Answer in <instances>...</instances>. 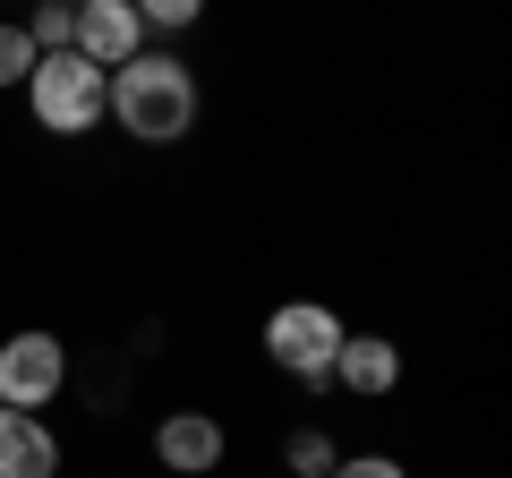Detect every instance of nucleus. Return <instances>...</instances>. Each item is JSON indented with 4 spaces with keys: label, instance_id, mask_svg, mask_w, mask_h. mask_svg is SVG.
Segmentation results:
<instances>
[{
    "label": "nucleus",
    "instance_id": "nucleus-12",
    "mask_svg": "<svg viewBox=\"0 0 512 478\" xmlns=\"http://www.w3.org/2000/svg\"><path fill=\"white\" fill-rule=\"evenodd\" d=\"M26 69H35V43H26V26H18V18H0V94H18V86H26Z\"/></svg>",
    "mask_w": 512,
    "mask_h": 478
},
{
    "label": "nucleus",
    "instance_id": "nucleus-14",
    "mask_svg": "<svg viewBox=\"0 0 512 478\" xmlns=\"http://www.w3.org/2000/svg\"><path fill=\"white\" fill-rule=\"evenodd\" d=\"M69 9H77V0H69Z\"/></svg>",
    "mask_w": 512,
    "mask_h": 478
},
{
    "label": "nucleus",
    "instance_id": "nucleus-9",
    "mask_svg": "<svg viewBox=\"0 0 512 478\" xmlns=\"http://www.w3.org/2000/svg\"><path fill=\"white\" fill-rule=\"evenodd\" d=\"M333 453H342V444H333L325 427H291V436H282V461H291V478H325V470H333Z\"/></svg>",
    "mask_w": 512,
    "mask_h": 478
},
{
    "label": "nucleus",
    "instance_id": "nucleus-6",
    "mask_svg": "<svg viewBox=\"0 0 512 478\" xmlns=\"http://www.w3.org/2000/svg\"><path fill=\"white\" fill-rule=\"evenodd\" d=\"M222 453H231V427H222L214 410H163V419H154V461H163L171 478H214Z\"/></svg>",
    "mask_w": 512,
    "mask_h": 478
},
{
    "label": "nucleus",
    "instance_id": "nucleus-7",
    "mask_svg": "<svg viewBox=\"0 0 512 478\" xmlns=\"http://www.w3.org/2000/svg\"><path fill=\"white\" fill-rule=\"evenodd\" d=\"M146 18H137V9H128V0H77V26H69V52H86L94 69H128V60L146 52Z\"/></svg>",
    "mask_w": 512,
    "mask_h": 478
},
{
    "label": "nucleus",
    "instance_id": "nucleus-11",
    "mask_svg": "<svg viewBox=\"0 0 512 478\" xmlns=\"http://www.w3.org/2000/svg\"><path fill=\"white\" fill-rule=\"evenodd\" d=\"M128 9L146 18V35H188L205 18V0H128Z\"/></svg>",
    "mask_w": 512,
    "mask_h": 478
},
{
    "label": "nucleus",
    "instance_id": "nucleus-1",
    "mask_svg": "<svg viewBox=\"0 0 512 478\" xmlns=\"http://www.w3.org/2000/svg\"><path fill=\"white\" fill-rule=\"evenodd\" d=\"M103 120L120 137H137V146H180V137H197V120H205V86H197V69H188L180 52H154L146 43L128 69H111Z\"/></svg>",
    "mask_w": 512,
    "mask_h": 478
},
{
    "label": "nucleus",
    "instance_id": "nucleus-2",
    "mask_svg": "<svg viewBox=\"0 0 512 478\" xmlns=\"http://www.w3.org/2000/svg\"><path fill=\"white\" fill-rule=\"evenodd\" d=\"M26 120H35L43 137H94L103 129V94L111 77L94 69L86 52H35V69H26Z\"/></svg>",
    "mask_w": 512,
    "mask_h": 478
},
{
    "label": "nucleus",
    "instance_id": "nucleus-3",
    "mask_svg": "<svg viewBox=\"0 0 512 478\" xmlns=\"http://www.w3.org/2000/svg\"><path fill=\"white\" fill-rule=\"evenodd\" d=\"M342 316L325 308V299H282L274 316H265V359H274L291 385H308V393H325L333 385V350H342Z\"/></svg>",
    "mask_w": 512,
    "mask_h": 478
},
{
    "label": "nucleus",
    "instance_id": "nucleus-13",
    "mask_svg": "<svg viewBox=\"0 0 512 478\" xmlns=\"http://www.w3.org/2000/svg\"><path fill=\"white\" fill-rule=\"evenodd\" d=\"M325 478H410V470H402L393 453H333Z\"/></svg>",
    "mask_w": 512,
    "mask_h": 478
},
{
    "label": "nucleus",
    "instance_id": "nucleus-10",
    "mask_svg": "<svg viewBox=\"0 0 512 478\" xmlns=\"http://www.w3.org/2000/svg\"><path fill=\"white\" fill-rule=\"evenodd\" d=\"M26 43H35V52H69V26H77V9L69 0H35V9H26Z\"/></svg>",
    "mask_w": 512,
    "mask_h": 478
},
{
    "label": "nucleus",
    "instance_id": "nucleus-4",
    "mask_svg": "<svg viewBox=\"0 0 512 478\" xmlns=\"http://www.w3.org/2000/svg\"><path fill=\"white\" fill-rule=\"evenodd\" d=\"M69 393V342L52 325H18L0 342V410H52Z\"/></svg>",
    "mask_w": 512,
    "mask_h": 478
},
{
    "label": "nucleus",
    "instance_id": "nucleus-8",
    "mask_svg": "<svg viewBox=\"0 0 512 478\" xmlns=\"http://www.w3.org/2000/svg\"><path fill=\"white\" fill-rule=\"evenodd\" d=\"M0 478H60V436L43 410H0Z\"/></svg>",
    "mask_w": 512,
    "mask_h": 478
},
{
    "label": "nucleus",
    "instance_id": "nucleus-5",
    "mask_svg": "<svg viewBox=\"0 0 512 478\" xmlns=\"http://www.w3.org/2000/svg\"><path fill=\"white\" fill-rule=\"evenodd\" d=\"M402 342L393 333H342V350H333V393H350V402H393L402 393Z\"/></svg>",
    "mask_w": 512,
    "mask_h": 478
}]
</instances>
